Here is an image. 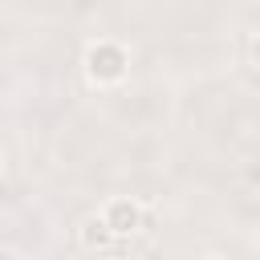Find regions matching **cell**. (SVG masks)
<instances>
[{"label": "cell", "mask_w": 260, "mask_h": 260, "mask_svg": "<svg viewBox=\"0 0 260 260\" xmlns=\"http://www.w3.org/2000/svg\"><path fill=\"white\" fill-rule=\"evenodd\" d=\"M93 69H102V73H118V53H93Z\"/></svg>", "instance_id": "cell-1"}, {"label": "cell", "mask_w": 260, "mask_h": 260, "mask_svg": "<svg viewBox=\"0 0 260 260\" xmlns=\"http://www.w3.org/2000/svg\"><path fill=\"white\" fill-rule=\"evenodd\" d=\"M114 223H118V232H126V228L134 223V207H126V203H118V207H114Z\"/></svg>", "instance_id": "cell-2"}]
</instances>
